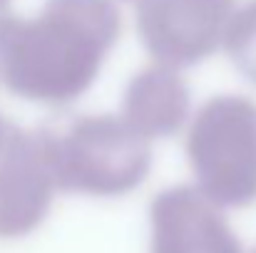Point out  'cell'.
Masks as SVG:
<instances>
[{
  "instance_id": "7a4b0ae2",
  "label": "cell",
  "mask_w": 256,
  "mask_h": 253,
  "mask_svg": "<svg viewBox=\"0 0 256 253\" xmlns=\"http://www.w3.org/2000/svg\"><path fill=\"white\" fill-rule=\"evenodd\" d=\"M50 159L60 191L122 196L144 181L152 149L122 114H90L60 134L50 132Z\"/></svg>"
},
{
  "instance_id": "8992f818",
  "label": "cell",
  "mask_w": 256,
  "mask_h": 253,
  "mask_svg": "<svg viewBox=\"0 0 256 253\" xmlns=\"http://www.w3.org/2000/svg\"><path fill=\"white\" fill-rule=\"evenodd\" d=\"M150 253H242L222 206L199 186H174L152 201Z\"/></svg>"
},
{
  "instance_id": "ba28073f",
  "label": "cell",
  "mask_w": 256,
  "mask_h": 253,
  "mask_svg": "<svg viewBox=\"0 0 256 253\" xmlns=\"http://www.w3.org/2000/svg\"><path fill=\"white\" fill-rule=\"evenodd\" d=\"M224 50L234 67L256 84V0L234 12L224 37Z\"/></svg>"
},
{
  "instance_id": "3957f363",
  "label": "cell",
  "mask_w": 256,
  "mask_h": 253,
  "mask_svg": "<svg viewBox=\"0 0 256 253\" xmlns=\"http://www.w3.org/2000/svg\"><path fill=\"white\" fill-rule=\"evenodd\" d=\"M196 186L224 206H246L256 199V102L224 94L209 99L194 117L186 137Z\"/></svg>"
},
{
  "instance_id": "9c48e42d",
  "label": "cell",
  "mask_w": 256,
  "mask_h": 253,
  "mask_svg": "<svg viewBox=\"0 0 256 253\" xmlns=\"http://www.w3.org/2000/svg\"><path fill=\"white\" fill-rule=\"evenodd\" d=\"M10 129H12V124L2 122V117H0V149L5 147V142H8V134H10Z\"/></svg>"
},
{
  "instance_id": "6da1fadb",
  "label": "cell",
  "mask_w": 256,
  "mask_h": 253,
  "mask_svg": "<svg viewBox=\"0 0 256 253\" xmlns=\"http://www.w3.org/2000/svg\"><path fill=\"white\" fill-rule=\"evenodd\" d=\"M122 32L112 0H48L35 17L0 15V80L38 104L62 107L97 80Z\"/></svg>"
},
{
  "instance_id": "5b68a950",
  "label": "cell",
  "mask_w": 256,
  "mask_h": 253,
  "mask_svg": "<svg viewBox=\"0 0 256 253\" xmlns=\"http://www.w3.org/2000/svg\"><path fill=\"white\" fill-rule=\"evenodd\" d=\"M60 191L52 159L50 132L12 127L0 149V239L32 234L50 214Z\"/></svg>"
},
{
  "instance_id": "277c9868",
  "label": "cell",
  "mask_w": 256,
  "mask_h": 253,
  "mask_svg": "<svg viewBox=\"0 0 256 253\" xmlns=\"http://www.w3.org/2000/svg\"><path fill=\"white\" fill-rule=\"evenodd\" d=\"M234 12V0H137V30L157 62L179 70L224 45Z\"/></svg>"
},
{
  "instance_id": "52a82bcc",
  "label": "cell",
  "mask_w": 256,
  "mask_h": 253,
  "mask_svg": "<svg viewBox=\"0 0 256 253\" xmlns=\"http://www.w3.org/2000/svg\"><path fill=\"white\" fill-rule=\"evenodd\" d=\"M122 117L150 142L176 134L189 117V87L170 65H152L132 77L122 99Z\"/></svg>"
},
{
  "instance_id": "30bf717a",
  "label": "cell",
  "mask_w": 256,
  "mask_h": 253,
  "mask_svg": "<svg viewBox=\"0 0 256 253\" xmlns=\"http://www.w3.org/2000/svg\"><path fill=\"white\" fill-rule=\"evenodd\" d=\"M8 2H10V0H0V15L5 12V7H8Z\"/></svg>"
}]
</instances>
